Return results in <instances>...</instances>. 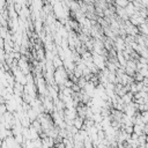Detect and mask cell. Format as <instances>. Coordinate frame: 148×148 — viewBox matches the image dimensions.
Masks as SVG:
<instances>
[{
    "label": "cell",
    "instance_id": "1",
    "mask_svg": "<svg viewBox=\"0 0 148 148\" xmlns=\"http://www.w3.org/2000/svg\"><path fill=\"white\" fill-rule=\"evenodd\" d=\"M130 2L131 1H128V0H114L116 6H119V7H123V8H125Z\"/></svg>",
    "mask_w": 148,
    "mask_h": 148
}]
</instances>
